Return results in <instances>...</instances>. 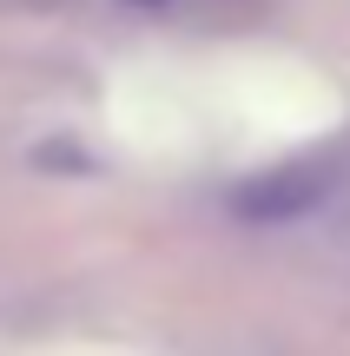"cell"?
<instances>
[{
    "label": "cell",
    "mask_w": 350,
    "mask_h": 356,
    "mask_svg": "<svg viewBox=\"0 0 350 356\" xmlns=\"http://www.w3.org/2000/svg\"><path fill=\"white\" fill-rule=\"evenodd\" d=\"M0 310H7V291H0Z\"/></svg>",
    "instance_id": "obj_2"
},
{
    "label": "cell",
    "mask_w": 350,
    "mask_h": 356,
    "mask_svg": "<svg viewBox=\"0 0 350 356\" xmlns=\"http://www.w3.org/2000/svg\"><path fill=\"white\" fill-rule=\"evenodd\" d=\"M337 191V165L331 159H298V165H278L264 178H251L238 191V218H258V225H278V218H304Z\"/></svg>",
    "instance_id": "obj_1"
}]
</instances>
